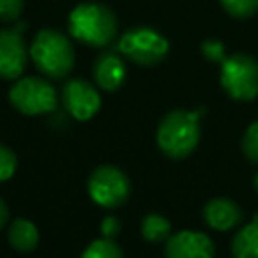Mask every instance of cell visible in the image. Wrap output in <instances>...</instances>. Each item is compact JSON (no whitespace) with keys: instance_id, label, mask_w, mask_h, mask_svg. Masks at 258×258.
Wrapping results in <instances>:
<instances>
[{"instance_id":"cell-4","label":"cell","mask_w":258,"mask_h":258,"mask_svg":"<svg viewBox=\"0 0 258 258\" xmlns=\"http://www.w3.org/2000/svg\"><path fill=\"white\" fill-rule=\"evenodd\" d=\"M8 103L20 115L38 117V115L52 113L58 105V97H56V89L50 83V79L42 75L40 77L22 75L8 89Z\"/></svg>"},{"instance_id":"cell-22","label":"cell","mask_w":258,"mask_h":258,"mask_svg":"<svg viewBox=\"0 0 258 258\" xmlns=\"http://www.w3.org/2000/svg\"><path fill=\"white\" fill-rule=\"evenodd\" d=\"M99 230H101V236L103 238H113L115 240L121 234V220L117 216H105L101 220Z\"/></svg>"},{"instance_id":"cell-15","label":"cell","mask_w":258,"mask_h":258,"mask_svg":"<svg viewBox=\"0 0 258 258\" xmlns=\"http://www.w3.org/2000/svg\"><path fill=\"white\" fill-rule=\"evenodd\" d=\"M141 236L145 242L165 244V240L171 236V222L165 216L151 212L141 220Z\"/></svg>"},{"instance_id":"cell-9","label":"cell","mask_w":258,"mask_h":258,"mask_svg":"<svg viewBox=\"0 0 258 258\" xmlns=\"http://www.w3.org/2000/svg\"><path fill=\"white\" fill-rule=\"evenodd\" d=\"M60 103L75 121H91L101 109V93L87 79H67L60 89Z\"/></svg>"},{"instance_id":"cell-18","label":"cell","mask_w":258,"mask_h":258,"mask_svg":"<svg viewBox=\"0 0 258 258\" xmlns=\"http://www.w3.org/2000/svg\"><path fill=\"white\" fill-rule=\"evenodd\" d=\"M240 147H242L244 157L250 163H256L258 165V119L252 121L246 127V131L242 135V141H240Z\"/></svg>"},{"instance_id":"cell-1","label":"cell","mask_w":258,"mask_h":258,"mask_svg":"<svg viewBox=\"0 0 258 258\" xmlns=\"http://www.w3.org/2000/svg\"><path fill=\"white\" fill-rule=\"evenodd\" d=\"M67 32L73 40L91 46L105 48L119 36L117 14L103 2L87 0L73 6L67 16Z\"/></svg>"},{"instance_id":"cell-20","label":"cell","mask_w":258,"mask_h":258,"mask_svg":"<svg viewBox=\"0 0 258 258\" xmlns=\"http://www.w3.org/2000/svg\"><path fill=\"white\" fill-rule=\"evenodd\" d=\"M200 52L206 60L210 62H216L220 64L228 54H226V44L220 40V38H206L202 44H200Z\"/></svg>"},{"instance_id":"cell-8","label":"cell","mask_w":258,"mask_h":258,"mask_svg":"<svg viewBox=\"0 0 258 258\" xmlns=\"http://www.w3.org/2000/svg\"><path fill=\"white\" fill-rule=\"evenodd\" d=\"M26 22L18 20L12 26L0 28V79L16 81L28 64V44L24 40Z\"/></svg>"},{"instance_id":"cell-23","label":"cell","mask_w":258,"mask_h":258,"mask_svg":"<svg viewBox=\"0 0 258 258\" xmlns=\"http://www.w3.org/2000/svg\"><path fill=\"white\" fill-rule=\"evenodd\" d=\"M8 216H10V210H8V206H6V202L0 198V230L8 224Z\"/></svg>"},{"instance_id":"cell-24","label":"cell","mask_w":258,"mask_h":258,"mask_svg":"<svg viewBox=\"0 0 258 258\" xmlns=\"http://www.w3.org/2000/svg\"><path fill=\"white\" fill-rule=\"evenodd\" d=\"M254 189H256V194H258V173L254 175Z\"/></svg>"},{"instance_id":"cell-2","label":"cell","mask_w":258,"mask_h":258,"mask_svg":"<svg viewBox=\"0 0 258 258\" xmlns=\"http://www.w3.org/2000/svg\"><path fill=\"white\" fill-rule=\"evenodd\" d=\"M204 111H206L204 107H198L194 111L173 109L161 117L157 125L155 141L165 157L179 161L194 153L202 137L200 121L204 117Z\"/></svg>"},{"instance_id":"cell-19","label":"cell","mask_w":258,"mask_h":258,"mask_svg":"<svg viewBox=\"0 0 258 258\" xmlns=\"http://www.w3.org/2000/svg\"><path fill=\"white\" fill-rule=\"evenodd\" d=\"M16 167H18V157H16V153H14L8 145L0 143V183L12 179L14 173H16Z\"/></svg>"},{"instance_id":"cell-21","label":"cell","mask_w":258,"mask_h":258,"mask_svg":"<svg viewBox=\"0 0 258 258\" xmlns=\"http://www.w3.org/2000/svg\"><path fill=\"white\" fill-rule=\"evenodd\" d=\"M24 10V0H0V22L14 24L20 20Z\"/></svg>"},{"instance_id":"cell-12","label":"cell","mask_w":258,"mask_h":258,"mask_svg":"<svg viewBox=\"0 0 258 258\" xmlns=\"http://www.w3.org/2000/svg\"><path fill=\"white\" fill-rule=\"evenodd\" d=\"M202 218L212 230L228 232V230H234L242 224L244 212L230 198H212L206 202V206L202 210Z\"/></svg>"},{"instance_id":"cell-7","label":"cell","mask_w":258,"mask_h":258,"mask_svg":"<svg viewBox=\"0 0 258 258\" xmlns=\"http://www.w3.org/2000/svg\"><path fill=\"white\" fill-rule=\"evenodd\" d=\"M87 194L101 208H121L131 196V181L123 169L99 165L87 179Z\"/></svg>"},{"instance_id":"cell-17","label":"cell","mask_w":258,"mask_h":258,"mask_svg":"<svg viewBox=\"0 0 258 258\" xmlns=\"http://www.w3.org/2000/svg\"><path fill=\"white\" fill-rule=\"evenodd\" d=\"M220 6L228 16L238 20H246L258 14V0H220Z\"/></svg>"},{"instance_id":"cell-13","label":"cell","mask_w":258,"mask_h":258,"mask_svg":"<svg viewBox=\"0 0 258 258\" xmlns=\"http://www.w3.org/2000/svg\"><path fill=\"white\" fill-rule=\"evenodd\" d=\"M40 234L32 220L16 218L8 224V244L16 252H32L38 246Z\"/></svg>"},{"instance_id":"cell-10","label":"cell","mask_w":258,"mask_h":258,"mask_svg":"<svg viewBox=\"0 0 258 258\" xmlns=\"http://www.w3.org/2000/svg\"><path fill=\"white\" fill-rule=\"evenodd\" d=\"M163 254L165 258H214L216 246L204 232L181 230L165 240Z\"/></svg>"},{"instance_id":"cell-16","label":"cell","mask_w":258,"mask_h":258,"mask_svg":"<svg viewBox=\"0 0 258 258\" xmlns=\"http://www.w3.org/2000/svg\"><path fill=\"white\" fill-rule=\"evenodd\" d=\"M81 258H123V250L113 238L101 236L83 250Z\"/></svg>"},{"instance_id":"cell-6","label":"cell","mask_w":258,"mask_h":258,"mask_svg":"<svg viewBox=\"0 0 258 258\" xmlns=\"http://www.w3.org/2000/svg\"><path fill=\"white\" fill-rule=\"evenodd\" d=\"M220 87L232 101H254L258 97V60L246 52L228 54L220 62Z\"/></svg>"},{"instance_id":"cell-3","label":"cell","mask_w":258,"mask_h":258,"mask_svg":"<svg viewBox=\"0 0 258 258\" xmlns=\"http://www.w3.org/2000/svg\"><path fill=\"white\" fill-rule=\"evenodd\" d=\"M28 54L36 71L50 81L67 79L75 67L73 40L56 28H40L28 44Z\"/></svg>"},{"instance_id":"cell-14","label":"cell","mask_w":258,"mask_h":258,"mask_svg":"<svg viewBox=\"0 0 258 258\" xmlns=\"http://www.w3.org/2000/svg\"><path fill=\"white\" fill-rule=\"evenodd\" d=\"M230 250L234 258H258V216L234 234Z\"/></svg>"},{"instance_id":"cell-11","label":"cell","mask_w":258,"mask_h":258,"mask_svg":"<svg viewBox=\"0 0 258 258\" xmlns=\"http://www.w3.org/2000/svg\"><path fill=\"white\" fill-rule=\"evenodd\" d=\"M125 77H127V67H125V60L119 52L107 50L95 58L93 79L101 91H105V93L119 91L125 83Z\"/></svg>"},{"instance_id":"cell-5","label":"cell","mask_w":258,"mask_h":258,"mask_svg":"<svg viewBox=\"0 0 258 258\" xmlns=\"http://www.w3.org/2000/svg\"><path fill=\"white\" fill-rule=\"evenodd\" d=\"M115 48L123 58L139 67H155L169 54V40L151 26H133L117 36Z\"/></svg>"}]
</instances>
